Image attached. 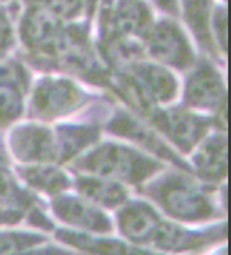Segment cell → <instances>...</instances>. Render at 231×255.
I'll return each instance as SVG.
<instances>
[{"label":"cell","mask_w":231,"mask_h":255,"mask_svg":"<svg viewBox=\"0 0 231 255\" xmlns=\"http://www.w3.org/2000/svg\"><path fill=\"white\" fill-rule=\"evenodd\" d=\"M107 131L114 135L123 137L126 140H130L161 160H167L171 164L177 165L183 171H191L189 164L184 163L180 157L161 140L159 134L154 133L137 117H133L130 113L117 110L107 124Z\"/></svg>","instance_id":"9"},{"label":"cell","mask_w":231,"mask_h":255,"mask_svg":"<svg viewBox=\"0 0 231 255\" xmlns=\"http://www.w3.org/2000/svg\"><path fill=\"white\" fill-rule=\"evenodd\" d=\"M53 213L66 224L91 233L109 234L113 223L104 213L90 203L74 195H60L53 201Z\"/></svg>","instance_id":"15"},{"label":"cell","mask_w":231,"mask_h":255,"mask_svg":"<svg viewBox=\"0 0 231 255\" xmlns=\"http://www.w3.org/2000/svg\"><path fill=\"white\" fill-rule=\"evenodd\" d=\"M227 237V225L206 228L204 231H189L179 225L163 221L153 241L156 248L163 251H197L216 244Z\"/></svg>","instance_id":"13"},{"label":"cell","mask_w":231,"mask_h":255,"mask_svg":"<svg viewBox=\"0 0 231 255\" xmlns=\"http://www.w3.org/2000/svg\"><path fill=\"white\" fill-rule=\"evenodd\" d=\"M210 30L213 40L217 41L221 51L227 53V10L223 6L213 7L210 19Z\"/></svg>","instance_id":"25"},{"label":"cell","mask_w":231,"mask_h":255,"mask_svg":"<svg viewBox=\"0 0 231 255\" xmlns=\"http://www.w3.org/2000/svg\"><path fill=\"white\" fill-rule=\"evenodd\" d=\"M14 44V34L7 11L0 7V59L6 56Z\"/></svg>","instance_id":"26"},{"label":"cell","mask_w":231,"mask_h":255,"mask_svg":"<svg viewBox=\"0 0 231 255\" xmlns=\"http://www.w3.org/2000/svg\"><path fill=\"white\" fill-rule=\"evenodd\" d=\"M76 188L84 198L104 208H116L127 200V190L124 185L120 181L104 177H77Z\"/></svg>","instance_id":"18"},{"label":"cell","mask_w":231,"mask_h":255,"mask_svg":"<svg viewBox=\"0 0 231 255\" xmlns=\"http://www.w3.org/2000/svg\"><path fill=\"white\" fill-rule=\"evenodd\" d=\"M0 163H3V164L7 163V157H6L4 148L1 147V144H0Z\"/></svg>","instance_id":"29"},{"label":"cell","mask_w":231,"mask_h":255,"mask_svg":"<svg viewBox=\"0 0 231 255\" xmlns=\"http://www.w3.org/2000/svg\"><path fill=\"white\" fill-rule=\"evenodd\" d=\"M184 19L193 30L200 46L211 54L216 53V44L210 30L213 0H181Z\"/></svg>","instance_id":"19"},{"label":"cell","mask_w":231,"mask_h":255,"mask_svg":"<svg viewBox=\"0 0 231 255\" xmlns=\"http://www.w3.org/2000/svg\"><path fill=\"white\" fill-rule=\"evenodd\" d=\"M153 23L150 7L144 0H114L111 7L100 10V34L113 33L143 40Z\"/></svg>","instance_id":"8"},{"label":"cell","mask_w":231,"mask_h":255,"mask_svg":"<svg viewBox=\"0 0 231 255\" xmlns=\"http://www.w3.org/2000/svg\"><path fill=\"white\" fill-rule=\"evenodd\" d=\"M57 161L67 163L100 138L99 124H61L56 130Z\"/></svg>","instance_id":"17"},{"label":"cell","mask_w":231,"mask_h":255,"mask_svg":"<svg viewBox=\"0 0 231 255\" xmlns=\"http://www.w3.org/2000/svg\"><path fill=\"white\" fill-rule=\"evenodd\" d=\"M167 215L184 223L207 221L219 215L209 193L181 171L161 174L140 190Z\"/></svg>","instance_id":"1"},{"label":"cell","mask_w":231,"mask_h":255,"mask_svg":"<svg viewBox=\"0 0 231 255\" xmlns=\"http://www.w3.org/2000/svg\"><path fill=\"white\" fill-rule=\"evenodd\" d=\"M19 175L31 188L49 195L60 194L71 184L67 174L53 165L21 167L19 168Z\"/></svg>","instance_id":"20"},{"label":"cell","mask_w":231,"mask_h":255,"mask_svg":"<svg viewBox=\"0 0 231 255\" xmlns=\"http://www.w3.org/2000/svg\"><path fill=\"white\" fill-rule=\"evenodd\" d=\"M146 120H149L183 153H190L207 135L210 127L214 124L213 119L194 114L183 107H153Z\"/></svg>","instance_id":"5"},{"label":"cell","mask_w":231,"mask_h":255,"mask_svg":"<svg viewBox=\"0 0 231 255\" xmlns=\"http://www.w3.org/2000/svg\"><path fill=\"white\" fill-rule=\"evenodd\" d=\"M63 23L44 4L24 3L19 30L33 64L47 69Z\"/></svg>","instance_id":"3"},{"label":"cell","mask_w":231,"mask_h":255,"mask_svg":"<svg viewBox=\"0 0 231 255\" xmlns=\"http://www.w3.org/2000/svg\"><path fill=\"white\" fill-rule=\"evenodd\" d=\"M74 168L91 175L140 185L164 170V165L131 147L104 143L76 160Z\"/></svg>","instance_id":"2"},{"label":"cell","mask_w":231,"mask_h":255,"mask_svg":"<svg viewBox=\"0 0 231 255\" xmlns=\"http://www.w3.org/2000/svg\"><path fill=\"white\" fill-rule=\"evenodd\" d=\"M146 50L153 59L177 70H187L194 64V51L181 27L173 20L153 23L143 39Z\"/></svg>","instance_id":"6"},{"label":"cell","mask_w":231,"mask_h":255,"mask_svg":"<svg viewBox=\"0 0 231 255\" xmlns=\"http://www.w3.org/2000/svg\"><path fill=\"white\" fill-rule=\"evenodd\" d=\"M36 198L21 188L14 175L0 163V205L10 207L16 210H31L34 207Z\"/></svg>","instance_id":"22"},{"label":"cell","mask_w":231,"mask_h":255,"mask_svg":"<svg viewBox=\"0 0 231 255\" xmlns=\"http://www.w3.org/2000/svg\"><path fill=\"white\" fill-rule=\"evenodd\" d=\"M123 67V70L130 74L143 96L151 104H164L176 99L179 93V83L174 74L166 67L141 59L130 61Z\"/></svg>","instance_id":"11"},{"label":"cell","mask_w":231,"mask_h":255,"mask_svg":"<svg viewBox=\"0 0 231 255\" xmlns=\"http://www.w3.org/2000/svg\"><path fill=\"white\" fill-rule=\"evenodd\" d=\"M13 155L23 163L57 161L56 137L43 124H21L10 133L9 138Z\"/></svg>","instance_id":"10"},{"label":"cell","mask_w":231,"mask_h":255,"mask_svg":"<svg viewBox=\"0 0 231 255\" xmlns=\"http://www.w3.org/2000/svg\"><path fill=\"white\" fill-rule=\"evenodd\" d=\"M46 241L44 237L30 233H0V254H19L33 250Z\"/></svg>","instance_id":"23"},{"label":"cell","mask_w":231,"mask_h":255,"mask_svg":"<svg viewBox=\"0 0 231 255\" xmlns=\"http://www.w3.org/2000/svg\"><path fill=\"white\" fill-rule=\"evenodd\" d=\"M30 76L19 61L0 63V127H6L23 114V97L29 90Z\"/></svg>","instance_id":"12"},{"label":"cell","mask_w":231,"mask_h":255,"mask_svg":"<svg viewBox=\"0 0 231 255\" xmlns=\"http://www.w3.org/2000/svg\"><path fill=\"white\" fill-rule=\"evenodd\" d=\"M23 218V211L16 208H4L0 207V225L17 224Z\"/></svg>","instance_id":"27"},{"label":"cell","mask_w":231,"mask_h":255,"mask_svg":"<svg viewBox=\"0 0 231 255\" xmlns=\"http://www.w3.org/2000/svg\"><path fill=\"white\" fill-rule=\"evenodd\" d=\"M44 0H24V3H43Z\"/></svg>","instance_id":"30"},{"label":"cell","mask_w":231,"mask_h":255,"mask_svg":"<svg viewBox=\"0 0 231 255\" xmlns=\"http://www.w3.org/2000/svg\"><path fill=\"white\" fill-rule=\"evenodd\" d=\"M41 4L64 23L79 19L86 10V0H44Z\"/></svg>","instance_id":"24"},{"label":"cell","mask_w":231,"mask_h":255,"mask_svg":"<svg viewBox=\"0 0 231 255\" xmlns=\"http://www.w3.org/2000/svg\"><path fill=\"white\" fill-rule=\"evenodd\" d=\"M57 238L64 244L74 247L84 253H93V254H140L144 251L134 250L119 240L111 238H94L86 234L71 233L66 230H59Z\"/></svg>","instance_id":"21"},{"label":"cell","mask_w":231,"mask_h":255,"mask_svg":"<svg viewBox=\"0 0 231 255\" xmlns=\"http://www.w3.org/2000/svg\"><path fill=\"white\" fill-rule=\"evenodd\" d=\"M186 106L223 114L227 104L226 84L220 72L206 59H201L186 80Z\"/></svg>","instance_id":"7"},{"label":"cell","mask_w":231,"mask_h":255,"mask_svg":"<svg viewBox=\"0 0 231 255\" xmlns=\"http://www.w3.org/2000/svg\"><path fill=\"white\" fill-rule=\"evenodd\" d=\"M156 3V6L161 11L171 14V16H179L180 13V6H179V0H153Z\"/></svg>","instance_id":"28"},{"label":"cell","mask_w":231,"mask_h":255,"mask_svg":"<svg viewBox=\"0 0 231 255\" xmlns=\"http://www.w3.org/2000/svg\"><path fill=\"white\" fill-rule=\"evenodd\" d=\"M117 223L124 238L134 244L150 245L163 224V220L151 205L141 201H131L123 204V208L117 213Z\"/></svg>","instance_id":"14"},{"label":"cell","mask_w":231,"mask_h":255,"mask_svg":"<svg viewBox=\"0 0 231 255\" xmlns=\"http://www.w3.org/2000/svg\"><path fill=\"white\" fill-rule=\"evenodd\" d=\"M89 99L70 79L44 77L34 87L29 112L34 119L50 122L80 110Z\"/></svg>","instance_id":"4"},{"label":"cell","mask_w":231,"mask_h":255,"mask_svg":"<svg viewBox=\"0 0 231 255\" xmlns=\"http://www.w3.org/2000/svg\"><path fill=\"white\" fill-rule=\"evenodd\" d=\"M193 157V168L201 180L220 183L227 175V135L216 133L206 135Z\"/></svg>","instance_id":"16"}]
</instances>
